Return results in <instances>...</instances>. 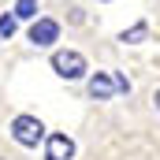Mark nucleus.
Masks as SVG:
<instances>
[{
  "label": "nucleus",
  "instance_id": "20e7f679",
  "mask_svg": "<svg viewBox=\"0 0 160 160\" xmlns=\"http://www.w3.org/2000/svg\"><path fill=\"white\" fill-rule=\"evenodd\" d=\"M75 157V142L67 134H48L45 138V160H71Z\"/></svg>",
  "mask_w": 160,
  "mask_h": 160
},
{
  "label": "nucleus",
  "instance_id": "f257e3e1",
  "mask_svg": "<svg viewBox=\"0 0 160 160\" xmlns=\"http://www.w3.org/2000/svg\"><path fill=\"white\" fill-rule=\"evenodd\" d=\"M11 138L22 149H38V142H45V123L38 116H15L11 119Z\"/></svg>",
  "mask_w": 160,
  "mask_h": 160
},
{
  "label": "nucleus",
  "instance_id": "6e6552de",
  "mask_svg": "<svg viewBox=\"0 0 160 160\" xmlns=\"http://www.w3.org/2000/svg\"><path fill=\"white\" fill-rule=\"evenodd\" d=\"M145 30H149L145 22H134L130 30H123V41H142V38H145Z\"/></svg>",
  "mask_w": 160,
  "mask_h": 160
},
{
  "label": "nucleus",
  "instance_id": "7ed1b4c3",
  "mask_svg": "<svg viewBox=\"0 0 160 160\" xmlns=\"http://www.w3.org/2000/svg\"><path fill=\"white\" fill-rule=\"evenodd\" d=\"M30 41H34L38 48H52V45L60 41V22H56V19H34Z\"/></svg>",
  "mask_w": 160,
  "mask_h": 160
},
{
  "label": "nucleus",
  "instance_id": "423d86ee",
  "mask_svg": "<svg viewBox=\"0 0 160 160\" xmlns=\"http://www.w3.org/2000/svg\"><path fill=\"white\" fill-rule=\"evenodd\" d=\"M11 15H15L19 22H22V19H38V0H19Z\"/></svg>",
  "mask_w": 160,
  "mask_h": 160
},
{
  "label": "nucleus",
  "instance_id": "1a4fd4ad",
  "mask_svg": "<svg viewBox=\"0 0 160 160\" xmlns=\"http://www.w3.org/2000/svg\"><path fill=\"white\" fill-rule=\"evenodd\" d=\"M153 101H157V108H160V89H157V97H153Z\"/></svg>",
  "mask_w": 160,
  "mask_h": 160
},
{
  "label": "nucleus",
  "instance_id": "f03ea898",
  "mask_svg": "<svg viewBox=\"0 0 160 160\" xmlns=\"http://www.w3.org/2000/svg\"><path fill=\"white\" fill-rule=\"evenodd\" d=\"M52 71L60 78H82L86 75V56L75 52V48H60V52H52Z\"/></svg>",
  "mask_w": 160,
  "mask_h": 160
},
{
  "label": "nucleus",
  "instance_id": "39448f33",
  "mask_svg": "<svg viewBox=\"0 0 160 160\" xmlns=\"http://www.w3.org/2000/svg\"><path fill=\"white\" fill-rule=\"evenodd\" d=\"M89 93H93L97 101H108V97L116 93V78H108L104 71H97V75L89 78Z\"/></svg>",
  "mask_w": 160,
  "mask_h": 160
},
{
  "label": "nucleus",
  "instance_id": "0eeeda50",
  "mask_svg": "<svg viewBox=\"0 0 160 160\" xmlns=\"http://www.w3.org/2000/svg\"><path fill=\"white\" fill-rule=\"evenodd\" d=\"M15 30H19V19L15 15H0V41H8Z\"/></svg>",
  "mask_w": 160,
  "mask_h": 160
}]
</instances>
